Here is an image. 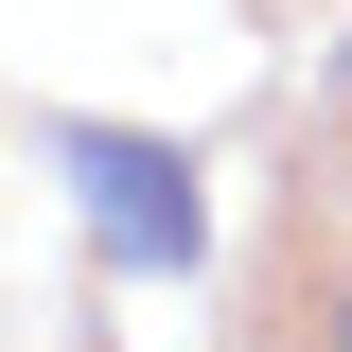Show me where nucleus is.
<instances>
[{"label": "nucleus", "mask_w": 352, "mask_h": 352, "mask_svg": "<svg viewBox=\"0 0 352 352\" xmlns=\"http://www.w3.org/2000/svg\"><path fill=\"white\" fill-rule=\"evenodd\" d=\"M335 352H352V317H335Z\"/></svg>", "instance_id": "nucleus-2"}, {"label": "nucleus", "mask_w": 352, "mask_h": 352, "mask_svg": "<svg viewBox=\"0 0 352 352\" xmlns=\"http://www.w3.org/2000/svg\"><path fill=\"white\" fill-rule=\"evenodd\" d=\"M36 141H53L88 247L124 264V282H176V264L212 247V194H194V159H176V141H141V124H36Z\"/></svg>", "instance_id": "nucleus-1"}]
</instances>
